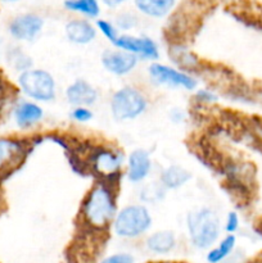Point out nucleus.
Masks as SVG:
<instances>
[{"mask_svg":"<svg viewBox=\"0 0 262 263\" xmlns=\"http://www.w3.org/2000/svg\"><path fill=\"white\" fill-rule=\"evenodd\" d=\"M117 215L116 197L112 187L105 182L95 185L82 204V217L92 229L103 230L113 222Z\"/></svg>","mask_w":262,"mask_h":263,"instance_id":"1","label":"nucleus"},{"mask_svg":"<svg viewBox=\"0 0 262 263\" xmlns=\"http://www.w3.org/2000/svg\"><path fill=\"white\" fill-rule=\"evenodd\" d=\"M186 228L193 246L198 249H208L220 236L221 222L215 211L199 208L188 215Z\"/></svg>","mask_w":262,"mask_h":263,"instance_id":"2","label":"nucleus"},{"mask_svg":"<svg viewBox=\"0 0 262 263\" xmlns=\"http://www.w3.org/2000/svg\"><path fill=\"white\" fill-rule=\"evenodd\" d=\"M152 226V216L148 208L141 204H133L122 208L113 220L116 235L125 239H134L146 233Z\"/></svg>","mask_w":262,"mask_h":263,"instance_id":"3","label":"nucleus"},{"mask_svg":"<svg viewBox=\"0 0 262 263\" xmlns=\"http://www.w3.org/2000/svg\"><path fill=\"white\" fill-rule=\"evenodd\" d=\"M21 91L35 102H50L55 98V80L44 69H28L18 76Z\"/></svg>","mask_w":262,"mask_h":263,"instance_id":"4","label":"nucleus"},{"mask_svg":"<svg viewBox=\"0 0 262 263\" xmlns=\"http://www.w3.org/2000/svg\"><path fill=\"white\" fill-rule=\"evenodd\" d=\"M148 107V100L140 90L125 86L117 90L110 99V112L117 121L135 120Z\"/></svg>","mask_w":262,"mask_h":263,"instance_id":"5","label":"nucleus"},{"mask_svg":"<svg viewBox=\"0 0 262 263\" xmlns=\"http://www.w3.org/2000/svg\"><path fill=\"white\" fill-rule=\"evenodd\" d=\"M44 28V20L35 13L15 15L8 25V32L17 41H33Z\"/></svg>","mask_w":262,"mask_h":263,"instance_id":"6","label":"nucleus"},{"mask_svg":"<svg viewBox=\"0 0 262 263\" xmlns=\"http://www.w3.org/2000/svg\"><path fill=\"white\" fill-rule=\"evenodd\" d=\"M149 76L159 85L184 87L186 90H194L197 87V81L190 74L166 66V64H152L149 67Z\"/></svg>","mask_w":262,"mask_h":263,"instance_id":"7","label":"nucleus"},{"mask_svg":"<svg viewBox=\"0 0 262 263\" xmlns=\"http://www.w3.org/2000/svg\"><path fill=\"white\" fill-rule=\"evenodd\" d=\"M117 49L127 53L134 54L138 58L156 61L159 57L158 46L152 39L145 36H131V35H118L117 40L113 43Z\"/></svg>","mask_w":262,"mask_h":263,"instance_id":"8","label":"nucleus"},{"mask_svg":"<svg viewBox=\"0 0 262 263\" xmlns=\"http://www.w3.org/2000/svg\"><path fill=\"white\" fill-rule=\"evenodd\" d=\"M26 154L25 144L14 138H0V175L7 174L22 162Z\"/></svg>","mask_w":262,"mask_h":263,"instance_id":"9","label":"nucleus"},{"mask_svg":"<svg viewBox=\"0 0 262 263\" xmlns=\"http://www.w3.org/2000/svg\"><path fill=\"white\" fill-rule=\"evenodd\" d=\"M139 58L134 54L123 50H107L102 54V64L109 73L116 76H125L138 64Z\"/></svg>","mask_w":262,"mask_h":263,"instance_id":"10","label":"nucleus"},{"mask_svg":"<svg viewBox=\"0 0 262 263\" xmlns=\"http://www.w3.org/2000/svg\"><path fill=\"white\" fill-rule=\"evenodd\" d=\"M91 166L98 175L104 179L117 176L122 167V157L108 149H99L91 157Z\"/></svg>","mask_w":262,"mask_h":263,"instance_id":"11","label":"nucleus"},{"mask_svg":"<svg viewBox=\"0 0 262 263\" xmlns=\"http://www.w3.org/2000/svg\"><path fill=\"white\" fill-rule=\"evenodd\" d=\"M66 98L74 107H90L98 99V91L85 80H76L66 89Z\"/></svg>","mask_w":262,"mask_h":263,"instance_id":"12","label":"nucleus"},{"mask_svg":"<svg viewBox=\"0 0 262 263\" xmlns=\"http://www.w3.org/2000/svg\"><path fill=\"white\" fill-rule=\"evenodd\" d=\"M15 125L20 128L32 127L33 125L40 122L44 117L43 108L33 102L22 100L18 103L13 109Z\"/></svg>","mask_w":262,"mask_h":263,"instance_id":"13","label":"nucleus"},{"mask_svg":"<svg viewBox=\"0 0 262 263\" xmlns=\"http://www.w3.org/2000/svg\"><path fill=\"white\" fill-rule=\"evenodd\" d=\"M67 39L77 45H86L97 37V28L85 20H72L64 27Z\"/></svg>","mask_w":262,"mask_h":263,"instance_id":"14","label":"nucleus"},{"mask_svg":"<svg viewBox=\"0 0 262 263\" xmlns=\"http://www.w3.org/2000/svg\"><path fill=\"white\" fill-rule=\"evenodd\" d=\"M152 161L149 153L144 149H136L128 157L127 176L131 182H140L149 175Z\"/></svg>","mask_w":262,"mask_h":263,"instance_id":"15","label":"nucleus"},{"mask_svg":"<svg viewBox=\"0 0 262 263\" xmlns=\"http://www.w3.org/2000/svg\"><path fill=\"white\" fill-rule=\"evenodd\" d=\"M136 9L151 18H163L174 9L176 0H134Z\"/></svg>","mask_w":262,"mask_h":263,"instance_id":"16","label":"nucleus"},{"mask_svg":"<svg viewBox=\"0 0 262 263\" xmlns=\"http://www.w3.org/2000/svg\"><path fill=\"white\" fill-rule=\"evenodd\" d=\"M176 246L175 233L170 230L157 231L146 239V248L157 254H166L171 252Z\"/></svg>","mask_w":262,"mask_h":263,"instance_id":"17","label":"nucleus"},{"mask_svg":"<svg viewBox=\"0 0 262 263\" xmlns=\"http://www.w3.org/2000/svg\"><path fill=\"white\" fill-rule=\"evenodd\" d=\"M192 179V174L184 167L172 164L169 166L161 175V184L166 189H179L184 186Z\"/></svg>","mask_w":262,"mask_h":263,"instance_id":"18","label":"nucleus"},{"mask_svg":"<svg viewBox=\"0 0 262 263\" xmlns=\"http://www.w3.org/2000/svg\"><path fill=\"white\" fill-rule=\"evenodd\" d=\"M236 244V238L233 234L226 235L222 240L218 243L216 248L211 249L207 254V261L208 263H220L222 262L231 252L234 251Z\"/></svg>","mask_w":262,"mask_h":263,"instance_id":"19","label":"nucleus"},{"mask_svg":"<svg viewBox=\"0 0 262 263\" xmlns=\"http://www.w3.org/2000/svg\"><path fill=\"white\" fill-rule=\"evenodd\" d=\"M64 8L90 18H97L100 13L99 0H66Z\"/></svg>","mask_w":262,"mask_h":263,"instance_id":"20","label":"nucleus"},{"mask_svg":"<svg viewBox=\"0 0 262 263\" xmlns=\"http://www.w3.org/2000/svg\"><path fill=\"white\" fill-rule=\"evenodd\" d=\"M7 62L14 71L22 72L32 68V59L20 48H12L7 51Z\"/></svg>","mask_w":262,"mask_h":263,"instance_id":"21","label":"nucleus"},{"mask_svg":"<svg viewBox=\"0 0 262 263\" xmlns=\"http://www.w3.org/2000/svg\"><path fill=\"white\" fill-rule=\"evenodd\" d=\"M97 27L98 30H100V32L104 35V37H107L110 43H115L118 37L117 28L115 27V25H112L110 22L105 20H98L97 21Z\"/></svg>","mask_w":262,"mask_h":263,"instance_id":"22","label":"nucleus"},{"mask_svg":"<svg viewBox=\"0 0 262 263\" xmlns=\"http://www.w3.org/2000/svg\"><path fill=\"white\" fill-rule=\"evenodd\" d=\"M138 25V17L134 13H122L116 18V26L120 30H131Z\"/></svg>","mask_w":262,"mask_h":263,"instance_id":"23","label":"nucleus"},{"mask_svg":"<svg viewBox=\"0 0 262 263\" xmlns=\"http://www.w3.org/2000/svg\"><path fill=\"white\" fill-rule=\"evenodd\" d=\"M72 118H73L76 122H89L92 118L91 110L87 107H74V109L72 110Z\"/></svg>","mask_w":262,"mask_h":263,"instance_id":"24","label":"nucleus"},{"mask_svg":"<svg viewBox=\"0 0 262 263\" xmlns=\"http://www.w3.org/2000/svg\"><path fill=\"white\" fill-rule=\"evenodd\" d=\"M239 229V217L235 212H230L226 217V223H225V230L226 233L234 234L236 233V230Z\"/></svg>","mask_w":262,"mask_h":263,"instance_id":"25","label":"nucleus"},{"mask_svg":"<svg viewBox=\"0 0 262 263\" xmlns=\"http://www.w3.org/2000/svg\"><path fill=\"white\" fill-rule=\"evenodd\" d=\"M100 263H134V258L127 253H117L107 257Z\"/></svg>","mask_w":262,"mask_h":263,"instance_id":"26","label":"nucleus"},{"mask_svg":"<svg viewBox=\"0 0 262 263\" xmlns=\"http://www.w3.org/2000/svg\"><path fill=\"white\" fill-rule=\"evenodd\" d=\"M195 97L200 103H215L217 100V97L210 90H199Z\"/></svg>","mask_w":262,"mask_h":263,"instance_id":"27","label":"nucleus"},{"mask_svg":"<svg viewBox=\"0 0 262 263\" xmlns=\"http://www.w3.org/2000/svg\"><path fill=\"white\" fill-rule=\"evenodd\" d=\"M100 2L108 8H117L120 5H122L126 0H100Z\"/></svg>","mask_w":262,"mask_h":263,"instance_id":"28","label":"nucleus"},{"mask_svg":"<svg viewBox=\"0 0 262 263\" xmlns=\"http://www.w3.org/2000/svg\"><path fill=\"white\" fill-rule=\"evenodd\" d=\"M3 3H7V4H13V3H17L18 0H2Z\"/></svg>","mask_w":262,"mask_h":263,"instance_id":"29","label":"nucleus"},{"mask_svg":"<svg viewBox=\"0 0 262 263\" xmlns=\"http://www.w3.org/2000/svg\"><path fill=\"white\" fill-rule=\"evenodd\" d=\"M156 263H176V262H169V261H163V262H156Z\"/></svg>","mask_w":262,"mask_h":263,"instance_id":"30","label":"nucleus"}]
</instances>
